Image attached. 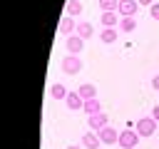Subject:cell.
I'll use <instances>...</instances> for the list:
<instances>
[{
	"mask_svg": "<svg viewBox=\"0 0 159 149\" xmlns=\"http://www.w3.org/2000/svg\"><path fill=\"white\" fill-rule=\"evenodd\" d=\"M122 32H132V30H137V20L134 17H119V25H117Z\"/></svg>",
	"mask_w": 159,
	"mask_h": 149,
	"instance_id": "obj_18",
	"label": "cell"
},
{
	"mask_svg": "<svg viewBox=\"0 0 159 149\" xmlns=\"http://www.w3.org/2000/svg\"><path fill=\"white\" fill-rule=\"evenodd\" d=\"M57 30H60V35H65V37L75 35V32H77V22H75V17H70V15H62V17H60V25H57Z\"/></svg>",
	"mask_w": 159,
	"mask_h": 149,
	"instance_id": "obj_4",
	"label": "cell"
},
{
	"mask_svg": "<svg viewBox=\"0 0 159 149\" xmlns=\"http://www.w3.org/2000/svg\"><path fill=\"white\" fill-rule=\"evenodd\" d=\"M77 94H80L82 99H94V97H97V87H94L92 82H84V84L77 87Z\"/></svg>",
	"mask_w": 159,
	"mask_h": 149,
	"instance_id": "obj_12",
	"label": "cell"
},
{
	"mask_svg": "<svg viewBox=\"0 0 159 149\" xmlns=\"http://www.w3.org/2000/svg\"><path fill=\"white\" fill-rule=\"evenodd\" d=\"M134 129H137V134H139V137H152V134L157 132V122H154L152 117H139Z\"/></svg>",
	"mask_w": 159,
	"mask_h": 149,
	"instance_id": "obj_2",
	"label": "cell"
},
{
	"mask_svg": "<svg viewBox=\"0 0 159 149\" xmlns=\"http://www.w3.org/2000/svg\"><path fill=\"white\" fill-rule=\"evenodd\" d=\"M80 12H82V2H80V0H67V2H65V15L77 17Z\"/></svg>",
	"mask_w": 159,
	"mask_h": 149,
	"instance_id": "obj_16",
	"label": "cell"
},
{
	"mask_svg": "<svg viewBox=\"0 0 159 149\" xmlns=\"http://www.w3.org/2000/svg\"><path fill=\"white\" fill-rule=\"evenodd\" d=\"M119 0H99V10L102 12H117Z\"/></svg>",
	"mask_w": 159,
	"mask_h": 149,
	"instance_id": "obj_19",
	"label": "cell"
},
{
	"mask_svg": "<svg viewBox=\"0 0 159 149\" xmlns=\"http://www.w3.org/2000/svg\"><path fill=\"white\" fill-rule=\"evenodd\" d=\"M149 15H152V20H159V2H154L149 7Z\"/></svg>",
	"mask_w": 159,
	"mask_h": 149,
	"instance_id": "obj_20",
	"label": "cell"
},
{
	"mask_svg": "<svg viewBox=\"0 0 159 149\" xmlns=\"http://www.w3.org/2000/svg\"><path fill=\"white\" fill-rule=\"evenodd\" d=\"M154 2H159V0H154Z\"/></svg>",
	"mask_w": 159,
	"mask_h": 149,
	"instance_id": "obj_25",
	"label": "cell"
},
{
	"mask_svg": "<svg viewBox=\"0 0 159 149\" xmlns=\"http://www.w3.org/2000/svg\"><path fill=\"white\" fill-rule=\"evenodd\" d=\"M82 112H84L87 117H92V114L102 112V104H99V99H97V97H94V99H84V107H82Z\"/></svg>",
	"mask_w": 159,
	"mask_h": 149,
	"instance_id": "obj_15",
	"label": "cell"
},
{
	"mask_svg": "<svg viewBox=\"0 0 159 149\" xmlns=\"http://www.w3.org/2000/svg\"><path fill=\"white\" fill-rule=\"evenodd\" d=\"M50 97H52V99H65V97H67V87L60 84V82H55V84L50 87Z\"/></svg>",
	"mask_w": 159,
	"mask_h": 149,
	"instance_id": "obj_17",
	"label": "cell"
},
{
	"mask_svg": "<svg viewBox=\"0 0 159 149\" xmlns=\"http://www.w3.org/2000/svg\"><path fill=\"white\" fill-rule=\"evenodd\" d=\"M117 37H119V30H117V27H102V30H99V40H102L104 45L117 42Z\"/></svg>",
	"mask_w": 159,
	"mask_h": 149,
	"instance_id": "obj_11",
	"label": "cell"
},
{
	"mask_svg": "<svg viewBox=\"0 0 159 149\" xmlns=\"http://www.w3.org/2000/svg\"><path fill=\"white\" fill-rule=\"evenodd\" d=\"M152 119H154V122H157V124H159V104H157V107H154V109H152Z\"/></svg>",
	"mask_w": 159,
	"mask_h": 149,
	"instance_id": "obj_21",
	"label": "cell"
},
{
	"mask_svg": "<svg viewBox=\"0 0 159 149\" xmlns=\"http://www.w3.org/2000/svg\"><path fill=\"white\" fill-rule=\"evenodd\" d=\"M137 142H139L137 129H122V132H119V142H117V144H119L122 149H134Z\"/></svg>",
	"mask_w": 159,
	"mask_h": 149,
	"instance_id": "obj_3",
	"label": "cell"
},
{
	"mask_svg": "<svg viewBox=\"0 0 159 149\" xmlns=\"http://www.w3.org/2000/svg\"><path fill=\"white\" fill-rule=\"evenodd\" d=\"M60 70H62L65 74H77V72L82 70V60H80V55H65V57L60 60Z\"/></svg>",
	"mask_w": 159,
	"mask_h": 149,
	"instance_id": "obj_1",
	"label": "cell"
},
{
	"mask_svg": "<svg viewBox=\"0 0 159 149\" xmlns=\"http://www.w3.org/2000/svg\"><path fill=\"white\" fill-rule=\"evenodd\" d=\"M75 35H80L82 40H89V37L94 35V27H92V22H87V20L77 22V32H75Z\"/></svg>",
	"mask_w": 159,
	"mask_h": 149,
	"instance_id": "obj_13",
	"label": "cell"
},
{
	"mask_svg": "<svg viewBox=\"0 0 159 149\" xmlns=\"http://www.w3.org/2000/svg\"><path fill=\"white\" fill-rule=\"evenodd\" d=\"M67 149H80V147H77V144H70V147H67Z\"/></svg>",
	"mask_w": 159,
	"mask_h": 149,
	"instance_id": "obj_24",
	"label": "cell"
},
{
	"mask_svg": "<svg viewBox=\"0 0 159 149\" xmlns=\"http://www.w3.org/2000/svg\"><path fill=\"white\" fill-rule=\"evenodd\" d=\"M99 22H102V27H117L119 25V12H102Z\"/></svg>",
	"mask_w": 159,
	"mask_h": 149,
	"instance_id": "obj_14",
	"label": "cell"
},
{
	"mask_svg": "<svg viewBox=\"0 0 159 149\" xmlns=\"http://www.w3.org/2000/svg\"><path fill=\"white\" fill-rule=\"evenodd\" d=\"M97 137H99L102 144H117V142H119V132H117L114 127H109V124L102 127V129L97 132Z\"/></svg>",
	"mask_w": 159,
	"mask_h": 149,
	"instance_id": "obj_5",
	"label": "cell"
},
{
	"mask_svg": "<svg viewBox=\"0 0 159 149\" xmlns=\"http://www.w3.org/2000/svg\"><path fill=\"white\" fill-rule=\"evenodd\" d=\"M80 144L84 147V149H99V137H97V132H84L82 134V139H80Z\"/></svg>",
	"mask_w": 159,
	"mask_h": 149,
	"instance_id": "obj_10",
	"label": "cell"
},
{
	"mask_svg": "<svg viewBox=\"0 0 159 149\" xmlns=\"http://www.w3.org/2000/svg\"><path fill=\"white\" fill-rule=\"evenodd\" d=\"M137 2H139V5H149V7L154 5V0H137Z\"/></svg>",
	"mask_w": 159,
	"mask_h": 149,
	"instance_id": "obj_23",
	"label": "cell"
},
{
	"mask_svg": "<svg viewBox=\"0 0 159 149\" xmlns=\"http://www.w3.org/2000/svg\"><path fill=\"white\" fill-rule=\"evenodd\" d=\"M152 87L159 92V74H157V77H152Z\"/></svg>",
	"mask_w": 159,
	"mask_h": 149,
	"instance_id": "obj_22",
	"label": "cell"
},
{
	"mask_svg": "<svg viewBox=\"0 0 159 149\" xmlns=\"http://www.w3.org/2000/svg\"><path fill=\"white\" fill-rule=\"evenodd\" d=\"M137 10H139V2L137 0H119V5H117V12L122 17H134Z\"/></svg>",
	"mask_w": 159,
	"mask_h": 149,
	"instance_id": "obj_6",
	"label": "cell"
},
{
	"mask_svg": "<svg viewBox=\"0 0 159 149\" xmlns=\"http://www.w3.org/2000/svg\"><path fill=\"white\" fill-rule=\"evenodd\" d=\"M87 124H89V129H92V132H99L102 127H107V124H109V117H107L104 112H97V114L87 117Z\"/></svg>",
	"mask_w": 159,
	"mask_h": 149,
	"instance_id": "obj_8",
	"label": "cell"
},
{
	"mask_svg": "<svg viewBox=\"0 0 159 149\" xmlns=\"http://www.w3.org/2000/svg\"><path fill=\"white\" fill-rule=\"evenodd\" d=\"M82 47H84V40H82L80 35H70V37L65 40V50H67V55H80Z\"/></svg>",
	"mask_w": 159,
	"mask_h": 149,
	"instance_id": "obj_7",
	"label": "cell"
},
{
	"mask_svg": "<svg viewBox=\"0 0 159 149\" xmlns=\"http://www.w3.org/2000/svg\"><path fill=\"white\" fill-rule=\"evenodd\" d=\"M65 104H67V109H72V112H80V109L84 107V99H82L77 92H67V97H65Z\"/></svg>",
	"mask_w": 159,
	"mask_h": 149,
	"instance_id": "obj_9",
	"label": "cell"
}]
</instances>
